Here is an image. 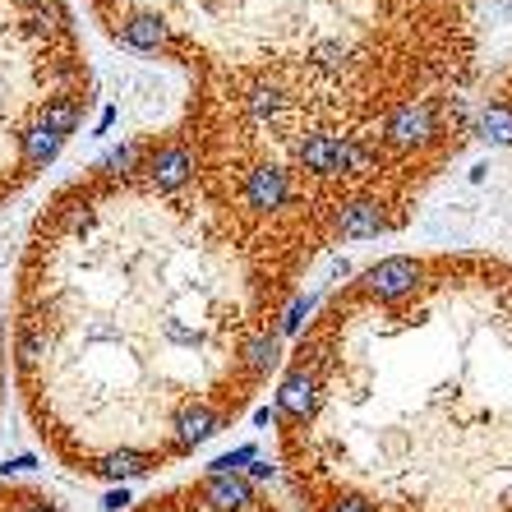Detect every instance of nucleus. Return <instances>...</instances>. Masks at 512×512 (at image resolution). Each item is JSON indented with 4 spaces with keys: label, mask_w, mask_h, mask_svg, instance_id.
Listing matches in <instances>:
<instances>
[{
    "label": "nucleus",
    "mask_w": 512,
    "mask_h": 512,
    "mask_svg": "<svg viewBox=\"0 0 512 512\" xmlns=\"http://www.w3.org/2000/svg\"><path fill=\"white\" fill-rule=\"evenodd\" d=\"M185 79L171 130L319 254L393 236L471 139L476 0H88Z\"/></svg>",
    "instance_id": "obj_2"
},
{
    "label": "nucleus",
    "mask_w": 512,
    "mask_h": 512,
    "mask_svg": "<svg viewBox=\"0 0 512 512\" xmlns=\"http://www.w3.org/2000/svg\"><path fill=\"white\" fill-rule=\"evenodd\" d=\"M471 130H485L494 143L512 148V60L476 74L471 88Z\"/></svg>",
    "instance_id": "obj_6"
},
{
    "label": "nucleus",
    "mask_w": 512,
    "mask_h": 512,
    "mask_svg": "<svg viewBox=\"0 0 512 512\" xmlns=\"http://www.w3.org/2000/svg\"><path fill=\"white\" fill-rule=\"evenodd\" d=\"M5 370H10V346H5V319H0V406H5Z\"/></svg>",
    "instance_id": "obj_8"
},
{
    "label": "nucleus",
    "mask_w": 512,
    "mask_h": 512,
    "mask_svg": "<svg viewBox=\"0 0 512 512\" xmlns=\"http://www.w3.org/2000/svg\"><path fill=\"white\" fill-rule=\"evenodd\" d=\"M305 236L148 130L65 180L14 273L24 416L84 480H139L231 429L282 360Z\"/></svg>",
    "instance_id": "obj_1"
},
{
    "label": "nucleus",
    "mask_w": 512,
    "mask_h": 512,
    "mask_svg": "<svg viewBox=\"0 0 512 512\" xmlns=\"http://www.w3.org/2000/svg\"><path fill=\"white\" fill-rule=\"evenodd\" d=\"M273 439L300 512H512V259L360 268L291 346Z\"/></svg>",
    "instance_id": "obj_3"
},
{
    "label": "nucleus",
    "mask_w": 512,
    "mask_h": 512,
    "mask_svg": "<svg viewBox=\"0 0 512 512\" xmlns=\"http://www.w3.org/2000/svg\"><path fill=\"white\" fill-rule=\"evenodd\" d=\"M93 65L70 0H0V208L79 134Z\"/></svg>",
    "instance_id": "obj_4"
},
{
    "label": "nucleus",
    "mask_w": 512,
    "mask_h": 512,
    "mask_svg": "<svg viewBox=\"0 0 512 512\" xmlns=\"http://www.w3.org/2000/svg\"><path fill=\"white\" fill-rule=\"evenodd\" d=\"M0 512H60L42 485H24V480H0Z\"/></svg>",
    "instance_id": "obj_7"
},
{
    "label": "nucleus",
    "mask_w": 512,
    "mask_h": 512,
    "mask_svg": "<svg viewBox=\"0 0 512 512\" xmlns=\"http://www.w3.org/2000/svg\"><path fill=\"white\" fill-rule=\"evenodd\" d=\"M130 512H286L282 503L259 485V480L240 476V471H203L194 480L148 494Z\"/></svg>",
    "instance_id": "obj_5"
}]
</instances>
